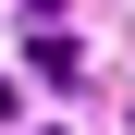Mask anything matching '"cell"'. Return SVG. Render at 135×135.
<instances>
[{
	"label": "cell",
	"instance_id": "obj_1",
	"mask_svg": "<svg viewBox=\"0 0 135 135\" xmlns=\"http://www.w3.org/2000/svg\"><path fill=\"white\" fill-rule=\"evenodd\" d=\"M25 61H37V86H86V49H74V37H37Z\"/></svg>",
	"mask_w": 135,
	"mask_h": 135
},
{
	"label": "cell",
	"instance_id": "obj_2",
	"mask_svg": "<svg viewBox=\"0 0 135 135\" xmlns=\"http://www.w3.org/2000/svg\"><path fill=\"white\" fill-rule=\"evenodd\" d=\"M0 123H12V74H0Z\"/></svg>",
	"mask_w": 135,
	"mask_h": 135
},
{
	"label": "cell",
	"instance_id": "obj_3",
	"mask_svg": "<svg viewBox=\"0 0 135 135\" xmlns=\"http://www.w3.org/2000/svg\"><path fill=\"white\" fill-rule=\"evenodd\" d=\"M37 12H61V0H37Z\"/></svg>",
	"mask_w": 135,
	"mask_h": 135
}]
</instances>
